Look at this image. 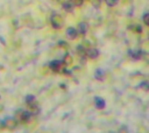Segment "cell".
<instances>
[{"label":"cell","mask_w":149,"mask_h":133,"mask_svg":"<svg viewBox=\"0 0 149 133\" xmlns=\"http://www.w3.org/2000/svg\"><path fill=\"white\" fill-rule=\"evenodd\" d=\"M143 21H144V23L149 26V13H146L144 16H143Z\"/></svg>","instance_id":"19"},{"label":"cell","mask_w":149,"mask_h":133,"mask_svg":"<svg viewBox=\"0 0 149 133\" xmlns=\"http://www.w3.org/2000/svg\"><path fill=\"white\" fill-rule=\"evenodd\" d=\"M105 1H106L107 4L110 7H113V6L117 5L119 3V0H105Z\"/></svg>","instance_id":"16"},{"label":"cell","mask_w":149,"mask_h":133,"mask_svg":"<svg viewBox=\"0 0 149 133\" xmlns=\"http://www.w3.org/2000/svg\"><path fill=\"white\" fill-rule=\"evenodd\" d=\"M88 30V25L86 23H80L78 26V32L82 35H85Z\"/></svg>","instance_id":"8"},{"label":"cell","mask_w":149,"mask_h":133,"mask_svg":"<svg viewBox=\"0 0 149 133\" xmlns=\"http://www.w3.org/2000/svg\"><path fill=\"white\" fill-rule=\"evenodd\" d=\"M63 18L60 15L58 14H53L51 17V24L54 29H61L63 26Z\"/></svg>","instance_id":"1"},{"label":"cell","mask_w":149,"mask_h":133,"mask_svg":"<svg viewBox=\"0 0 149 133\" xmlns=\"http://www.w3.org/2000/svg\"><path fill=\"white\" fill-rule=\"evenodd\" d=\"M77 52H78V54L81 57H86V49H85L83 46H79L78 48H77Z\"/></svg>","instance_id":"12"},{"label":"cell","mask_w":149,"mask_h":133,"mask_svg":"<svg viewBox=\"0 0 149 133\" xmlns=\"http://www.w3.org/2000/svg\"><path fill=\"white\" fill-rule=\"evenodd\" d=\"M94 102H95V106L97 109H104L106 106V102L103 98H100V97H96L94 98Z\"/></svg>","instance_id":"5"},{"label":"cell","mask_w":149,"mask_h":133,"mask_svg":"<svg viewBox=\"0 0 149 133\" xmlns=\"http://www.w3.org/2000/svg\"><path fill=\"white\" fill-rule=\"evenodd\" d=\"M31 118V112H21L20 122L27 123L28 121H30Z\"/></svg>","instance_id":"7"},{"label":"cell","mask_w":149,"mask_h":133,"mask_svg":"<svg viewBox=\"0 0 149 133\" xmlns=\"http://www.w3.org/2000/svg\"><path fill=\"white\" fill-rule=\"evenodd\" d=\"M78 34H79L78 30H77L75 28H73V27L68 28V29L66 30V32H65L66 37H67L68 39H71V40L75 39V38L78 37Z\"/></svg>","instance_id":"3"},{"label":"cell","mask_w":149,"mask_h":133,"mask_svg":"<svg viewBox=\"0 0 149 133\" xmlns=\"http://www.w3.org/2000/svg\"><path fill=\"white\" fill-rule=\"evenodd\" d=\"M26 103H27L28 105H31L35 104V103H36V98H35V97L32 96V95H28V96L26 97Z\"/></svg>","instance_id":"13"},{"label":"cell","mask_w":149,"mask_h":133,"mask_svg":"<svg viewBox=\"0 0 149 133\" xmlns=\"http://www.w3.org/2000/svg\"><path fill=\"white\" fill-rule=\"evenodd\" d=\"M63 64H64L63 61H59V60H53V61H52V62L50 63L49 67L51 68V70H52V71H54V72H58V71L61 70V68H62Z\"/></svg>","instance_id":"2"},{"label":"cell","mask_w":149,"mask_h":133,"mask_svg":"<svg viewBox=\"0 0 149 133\" xmlns=\"http://www.w3.org/2000/svg\"><path fill=\"white\" fill-rule=\"evenodd\" d=\"M3 127V124L0 121V129H2Z\"/></svg>","instance_id":"21"},{"label":"cell","mask_w":149,"mask_h":133,"mask_svg":"<svg viewBox=\"0 0 149 133\" xmlns=\"http://www.w3.org/2000/svg\"><path fill=\"white\" fill-rule=\"evenodd\" d=\"M141 88L145 91H149V84L148 82H143L141 85Z\"/></svg>","instance_id":"17"},{"label":"cell","mask_w":149,"mask_h":133,"mask_svg":"<svg viewBox=\"0 0 149 133\" xmlns=\"http://www.w3.org/2000/svg\"><path fill=\"white\" fill-rule=\"evenodd\" d=\"M120 133H128V132H127V129H121L120 130Z\"/></svg>","instance_id":"20"},{"label":"cell","mask_w":149,"mask_h":133,"mask_svg":"<svg viewBox=\"0 0 149 133\" xmlns=\"http://www.w3.org/2000/svg\"><path fill=\"white\" fill-rule=\"evenodd\" d=\"M29 107H30V110H31V113H33V114H37V113H38V112H39V108L38 107V105H36V103H35V104H33V105H29Z\"/></svg>","instance_id":"14"},{"label":"cell","mask_w":149,"mask_h":133,"mask_svg":"<svg viewBox=\"0 0 149 133\" xmlns=\"http://www.w3.org/2000/svg\"><path fill=\"white\" fill-rule=\"evenodd\" d=\"M62 6H63V8H64L66 11H68V12L72 11V9H73V5L71 3L70 1H69V2H65V3H63Z\"/></svg>","instance_id":"11"},{"label":"cell","mask_w":149,"mask_h":133,"mask_svg":"<svg viewBox=\"0 0 149 133\" xmlns=\"http://www.w3.org/2000/svg\"><path fill=\"white\" fill-rule=\"evenodd\" d=\"M4 125H5V126H6L8 129L13 130V129H15L16 126H17V120L14 119V118H8V119H6Z\"/></svg>","instance_id":"6"},{"label":"cell","mask_w":149,"mask_h":133,"mask_svg":"<svg viewBox=\"0 0 149 133\" xmlns=\"http://www.w3.org/2000/svg\"><path fill=\"white\" fill-rule=\"evenodd\" d=\"M131 28H132V30H133L134 31H136V32H139V33H141V30H142L141 27L140 25H138V24L134 25V26H132Z\"/></svg>","instance_id":"18"},{"label":"cell","mask_w":149,"mask_h":133,"mask_svg":"<svg viewBox=\"0 0 149 133\" xmlns=\"http://www.w3.org/2000/svg\"><path fill=\"white\" fill-rule=\"evenodd\" d=\"M72 57L70 54H66L65 57H64V59H63V63L65 65H71L72 64Z\"/></svg>","instance_id":"10"},{"label":"cell","mask_w":149,"mask_h":133,"mask_svg":"<svg viewBox=\"0 0 149 133\" xmlns=\"http://www.w3.org/2000/svg\"><path fill=\"white\" fill-rule=\"evenodd\" d=\"M70 2H71V3H72L73 6L79 7V6H81V5L83 4L84 0H70Z\"/></svg>","instance_id":"15"},{"label":"cell","mask_w":149,"mask_h":133,"mask_svg":"<svg viewBox=\"0 0 149 133\" xmlns=\"http://www.w3.org/2000/svg\"><path fill=\"white\" fill-rule=\"evenodd\" d=\"M100 55V52L97 49L95 48H89V49H86V56L92 59H95L99 57Z\"/></svg>","instance_id":"4"},{"label":"cell","mask_w":149,"mask_h":133,"mask_svg":"<svg viewBox=\"0 0 149 133\" xmlns=\"http://www.w3.org/2000/svg\"><path fill=\"white\" fill-rule=\"evenodd\" d=\"M94 77H95V78L98 79V80H103V79H104V77H105V73H104L103 70L98 69V70L95 71Z\"/></svg>","instance_id":"9"}]
</instances>
